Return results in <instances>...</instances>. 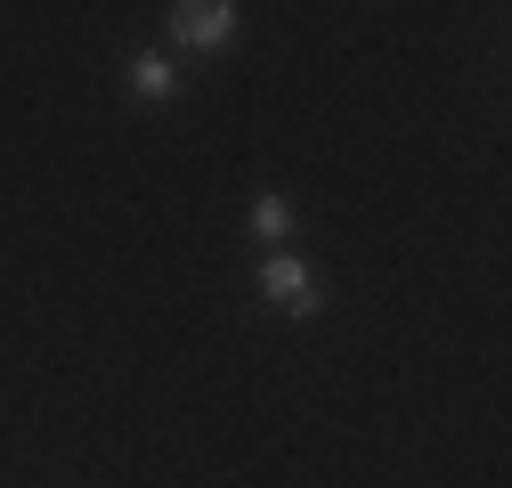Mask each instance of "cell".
Here are the masks:
<instances>
[{
	"instance_id": "1",
	"label": "cell",
	"mask_w": 512,
	"mask_h": 488,
	"mask_svg": "<svg viewBox=\"0 0 512 488\" xmlns=\"http://www.w3.org/2000/svg\"><path fill=\"white\" fill-rule=\"evenodd\" d=\"M261 301L285 310V318H317V310H326V285H317V269L301 253H269L261 261Z\"/></svg>"
},
{
	"instance_id": "2",
	"label": "cell",
	"mask_w": 512,
	"mask_h": 488,
	"mask_svg": "<svg viewBox=\"0 0 512 488\" xmlns=\"http://www.w3.org/2000/svg\"><path fill=\"white\" fill-rule=\"evenodd\" d=\"M236 0H179V9H171V41L179 49H228L236 41Z\"/></svg>"
},
{
	"instance_id": "3",
	"label": "cell",
	"mask_w": 512,
	"mask_h": 488,
	"mask_svg": "<svg viewBox=\"0 0 512 488\" xmlns=\"http://www.w3.org/2000/svg\"><path fill=\"white\" fill-rule=\"evenodd\" d=\"M131 98H139V106H171V98H179V66H171V57H155V49L131 57Z\"/></svg>"
},
{
	"instance_id": "4",
	"label": "cell",
	"mask_w": 512,
	"mask_h": 488,
	"mask_svg": "<svg viewBox=\"0 0 512 488\" xmlns=\"http://www.w3.org/2000/svg\"><path fill=\"white\" fill-rule=\"evenodd\" d=\"M252 236H261V244H285V236H293V204H285V196H261V204H252Z\"/></svg>"
}]
</instances>
